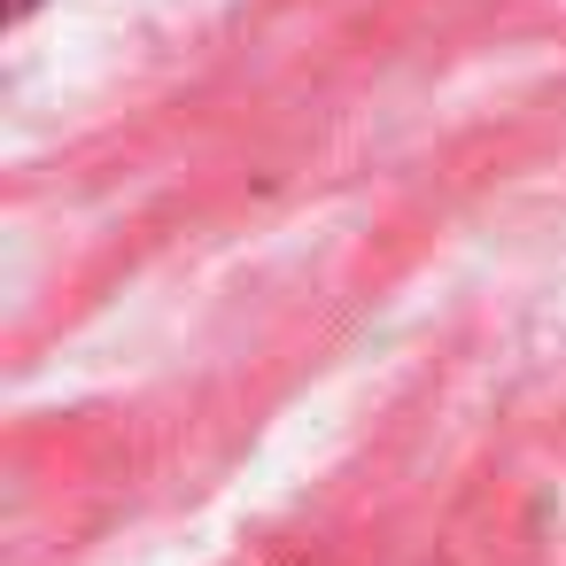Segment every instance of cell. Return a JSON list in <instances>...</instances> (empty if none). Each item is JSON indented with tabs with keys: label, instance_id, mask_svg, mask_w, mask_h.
<instances>
[{
	"label": "cell",
	"instance_id": "1",
	"mask_svg": "<svg viewBox=\"0 0 566 566\" xmlns=\"http://www.w3.org/2000/svg\"><path fill=\"white\" fill-rule=\"evenodd\" d=\"M32 9H40V0H9V17H32Z\"/></svg>",
	"mask_w": 566,
	"mask_h": 566
}]
</instances>
